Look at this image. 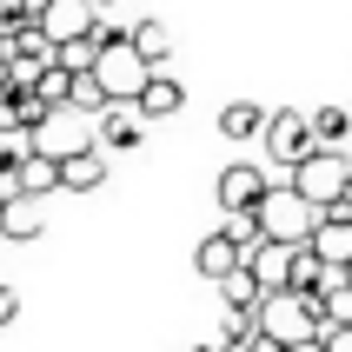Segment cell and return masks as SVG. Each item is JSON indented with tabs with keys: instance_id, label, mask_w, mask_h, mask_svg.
<instances>
[{
	"instance_id": "obj_10",
	"label": "cell",
	"mask_w": 352,
	"mask_h": 352,
	"mask_svg": "<svg viewBox=\"0 0 352 352\" xmlns=\"http://www.w3.org/2000/svg\"><path fill=\"white\" fill-rule=\"evenodd\" d=\"M293 253H299V246H286V239H266V246H259L246 266H253V279L266 286V293H286V286H293Z\"/></svg>"
},
{
	"instance_id": "obj_4",
	"label": "cell",
	"mask_w": 352,
	"mask_h": 352,
	"mask_svg": "<svg viewBox=\"0 0 352 352\" xmlns=\"http://www.w3.org/2000/svg\"><path fill=\"white\" fill-rule=\"evenodd\" d=\"M94 74L107 80V94H113V100H140V87H146V74H153V60L133 47V34H120V40H107V47H100Z\"/></svg>"
},
{
	"instance_id": "obj_26",
	"label": "cell",
	"mask_w": 352,
	"mask_h": 352,
	"mask_svg": "<svg viewBox=\"0 0 352 352\" xmlns=\"http://www.w3.org/2000/svg\"><path fill=\"white\" fill-rule=\"evenodd\" d=\"M199 352H219V346H199Z\"/></svg>"
},
{
	"instance_id": "obj_6",
	"label": "cell",
	"mask_w": 352,
	"mask_h": 352,
	"mask_svg": "<svg viewBox=\"0 0 352 352\" xmlns=\"http://www.w3.org/2000/svg\"><path fill=\"white\" fill-rule=\"evenodd\" d=\"M266 153L279 160V166H299V160L319 146V126H313V113H293V107H279V113H266Z\"/></svg>"
},
{
	"instance_id": "obj_17",
	"label": "cell",
	"mask_w": 352,
	"mask_h": 352,
	"mask_svg": "<svg viewBox=\"0 0 352 352\" xmlns=\"http://www.w3.org/2000/svg\"><path fill=\"white\" fill-rule=\"evenodd\" d=\"M219 133H226V140H259V133H266V107H253V100H233V107L219 113Z\"/></svg>"
},
{
	"instance_id": "obj_8",
	"label": "cell",
	"mask_w": 352,
	"mask_h": 352,
	"mask_svg": "<svg viewBox=\"0 0 352 352\" xmlns=\"http://www.w3.org/2000/svg\"><path fill=\"white\" fill-rule=\"evenodd\" d=\"M266 193H273V186H266V173H259L253 160H233V166L219 173V206H226V213H259Z\"/></svg>"
},
{
	"instance_id": "obj_22",
	"label": "cell",
	"mask_w": 352,
	"mask_h": 352,
	"mask_svg": "<svg viewBox=\"0 0 352 352\" xmlns=\"http://www.w3.org/2000/svg\"><path fill=\"white\" fill-rule=\"evenodd\" d=\"M226 346H239V352H293L286 339H273V333H266V326H253L246 339H226Z\"/></svg>"
},
{
	"instance_id": "obj_21",
	"label": "cell",
	"mask_w": 352,
	"mask_h": 352,
	"mask_svg": "<svg viewBox=\"0 0 352 352\" xmlns=\"http://www.w3.org/2000/svg\"><path fill=\"white\" fill-rule=\"evenodd\" d=\"M60 60H67V67H74V74H87V67H94V60H100V34H80V40H60Z\"/></svg>"
},
{
	"instance_id": "obj_5",
	"label": "cell",
	"mask_w": 352,
	"mask_h": 352,
	"mask_svg": "<svg viewBox=\"0 0 352 352\" xmlns=\"http://www.w3.org/2000/svg\"><path fill=\"white\" fill-rule=\"evenodd\" d=\"M94 113H80V107H54V113L34 126V153H47V160H74V153H87V146H100V133L87 126Z\"/></svg>"
},
{
	"instance_id": "obj_12",
	"label": "cell",
	"mask_w": 352,
	"mask_h": 352,
	"mask_svg": "<svg viewBox=\"0 0 352 352\" xmlns=\"http://www.w3.org/2000/svg\"><path fill=\"white\" fill-rule=\"evenodd\" d=\"M179 107H186V87H179L166 67H153L146 87H140V113H146V120H166V113H179Z\"/></svg>"
},
{
	"instance_id": "obj_19",
	"label": "cell",
	"mask_w": 352,
	"mask_h": 352,
	"mask_svg": "<svg viewBox=\"0 0 352 352\" xmlns=\"http://www.w3.org/2000/svg\"><path fill=\"white\" fill-rule=\"evenodd\" d=\"M133 47L153 60V67H166V60H173V34H166V20H140V27H133Z\"/></svg>"
},
{
	"instance_id": "obj_2",
	"label": "cell",
	"mask_w": 352,
	"mask_h": 352,
	"mask_svg": "<svg viewBox=\"0 0 352 352\" xmlns=\"http://www.w3.org/2000/svg\"><path fill=\"white\" fill-rule=\"evenodd\" d=\"M259 226H266V239H286V246H313L319 206L299 193V186H273V193L259 199Z\"/></svg>"
},
{
	"instance_id": "obj_18",
	"label": "cell",
	"mask_w": 352,
	"mask_h": 352,
	"mask_svg": "<svg viewBox=\"0 0 352 352\" xmlns=\"http://www.w3.org/2000/svg\"><path fill=\"white\" fill-rule=\"evenodd\" d=\"M67 107H80V113H107V107H113V94H107V80L94 74V67H87V74H74V100H67Z\"/></svg>"
},
{
	"instance_id": "obj_14",
	"label": "cell",
	"mask_w": 352,
	"mask_h": 352,
	"mask_svg": "<svg viewBox=\"0 0 352 352\" xmlns=\"http://www.w3.org/2000/svg\"><path fill=\"white\" fill-rule=\"evenodd\" d=\"M219 299H226V313L259 319V306H266V286L253 279V266H239V273H226V279H219Z\"/></svg>"
},
{
	"instance_id": "obj_25",
	"label": "cell",
	"mask_w": 352,
	"mask_h": 352,
	"mask_svg": "<svg viewBox=\"0 0 352 352\" xmlns=\"http://www.w3.org/2000/svg\"><path fill=\"white\" fill-rule=\"evenodd\" d=\"M100 7H120V0H100Z\"/></svg>"
},
{
	"instance_id": "obj_24",
	"label": "cell",
	"mask_w": 352,
	"mask_h": 352,
	"mask_svg": "<svg viewBox=\"0 0 352 352\" xmlns=\"http://www.w3.org/2000/svg\"><path fill=\"white\" fill-rule=\"evenodd\" d=\"M7 193H14V186H7V179H0V206H7Z\"/></svg>"
},
{
	"instance_id": "obj_1",
	"label": "cell",
	"mask_w": 352,
	"mask_h": 352,
	"mask_svg": "<svg viewBox=\"0 0 352 352\" xmlns=\"http://www.w3.org/2000/svg\"><path fill=\"white\" fill-rule=\"evenodd\" d=\"M293 186L326 213V206H339V199L352 193V160L339 153V146H313V153L293 166Z\"/></svg>"
},
{
	"instance_id": "obj_3",
	"label": "cell",
	"mask_w": 352,
	"mask_h": 352,
	"mask_svg": "<svg viewBox=\"0 0 352 352\" xmlns=\"http://www.w3.org/2000/svg\"><path fill=\"white\" fill-rule=\"evenodd\" d=\"M259 326L273 339H286V346H299V339H313V333H326V313H319V299H306V293H266V306H259Z\"/></svg>"
},
{
	"instance_id": "obj_23",
	"label": "cell",
	"mask_w": 352,
	"mask_h": 352,
	"mask_svg": "<svg viewBox=\"0 0 352 352\" xmlns=\"http://www.w3.org/2000/svg\"><path fill=\"white\" fill-rule=\"evenodd\" d=\"M14 319H20V293H14V286H0V326H14Z\"/></svg>"
},
{
	"instance_id": "obj_7",
	"label": "cell",
	"mask_w": 352,
	"mask_h": 352,
	"mask_svg": "<svg viewBox=\"0 0 352 352\" xmlns=\"http://www.w3.org/2000/svg\"><path fill=\"white\" fill-rule=\"evenodd\" d=\"M94 133H100L107 153H133L140 140H146V113H140V100H113V107L94 120Z\"/></svg>"
},
{
	"instance_id": "obj_16",
	"label": "cell",
	"mask_w": 352,
	"mask_h": 352,
	"mask_svg": "<svg viewBox=\"0 0 352 352\" xmlns=\"http://www.w3.org/2000/svg\"><path fill=\"white\" fill-rule=\"evenodd\" d=\"M60 186V160H47V153H27L20 160V173H14V193H54Z\"/></svg>"
},
{
	"instance_id": "obj_13",
	"label": "cell",
	"mask_w": 352,
	"mask_h": 352,
	"mask_svg": "<svg viewBox=\"0 0 352 352\" xmlns=\"http://www.w3.org/2000/svg\"><path fill=\"white\" fill-rule=\"evenodd\" d=\"M60 186H67V193H94V186H107V146H87V153L60 160Z\"/></svg>"
},
{
	"instance_id": "obj_27",
	"label": "cell",
	"mask_w": 352,
	"mask_h": 352,
	"mask_svg": "<svg viewBox=\"0 0 352 352\" xmlns=\"http://www.w3.org/2000/svg\"><path fill=\"white\" fill-rule=\"evenodd\" d=\"M346 279H352V266H346Z\"/></svg>"
},
{
	"instance_id": "obj_9",
	"label": "cell",
	"mask_w": 352,
	"mask_h": 352,
	"mask_svg": "<svg viewBox=\"0 0 352 352\" xmlns=\"http://www.w3.org/2000/svg\"><path fill=\"white\" fill-rule=\"evenodd\" d=\"M193 266H199V279H213V286H219L226 273H239V266H246V253H239V239L219 226V233H206V239L193 246Z\"/></svg>"
},
{
	"instance_id": "obj_20",
	"label": "cell",
	"mask_w": 352,
	"mask_h": 352,
	"mask_svg": "<svg viewBox=\"0 0 352 352\" xmlns=\"http://www.w3.org/2000/svg\"><path fill=\"white\" fill-rule=\"evenodd\" d=\"M313 126H319V146H339L352 133V113L346 107H313Z\"/></svg>"
},
{
	"instance_id": "obj_11",
	"label": "cell",
	"mask_w": 352,
	"mask_h": 352,
	"mask_svg": "<svg viewBox=\"0 0 352 352\" xmlns=\"http://www.w3.org/2000/svg\"><path fill=\"white\" fill-rule=\"evenodd\" d=\"M313 253L326 259V266H352V213H319Z\"/></svg>"
},
{
	"instance_id": "obj_15",
	"label": "cell",
	"mask_w": 352,
	"mask_h": 352,
	"mask_svg": "<svg viewBox=\"0 0 352 352\" xmlns=\"http://www.w3.org/2000/svg\"><path fill=\"white\" fill-rule=\"evenodd\" d=\"M0 233H7V239H40V199L34 193H7V206H0Z\"/></svg>"
}]
</instances>
